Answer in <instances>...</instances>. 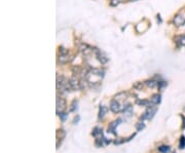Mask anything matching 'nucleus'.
I'll use <instances>...</instances> for the list:
<instances>
[{"label": "nucleus", "instance_id": "f257e3e1", "mask_svg": "<svg viewBox=\"0 0 185 153\" xmlns=\"http://www.w3.org/2000/svg\"><path fill=\"white\" fill-rule=\"evenodd\" d=\"M57 89L61 92H68L72 91L69 84V80L62 75H57Z\"/></svg>", "mask_w": 185, "mask_h": 153}, {"label": "nucleus", "instance_id": "f03ea898", "mask_svg": "<svg viewBox=\"0 0 185 153\" xmlns=\"http://www.w3.org/2000/svg\"><path fill=\"white\" fill-rule=\"evenodd\" d=\"M156 111H157V107H156V105H153V104H151V105H148L147 106V109H146V111L144 112L143 115L141 116V120H144V119H147V120H150L153 118V116L155 115L156 113Z\"/></svg>", "mask_w": 185, "mask_h": 153}, {"label": "nucleus", "instance_id": "7ed1b4c3", "mask_svg": "<svg viewBox=\"0 0 185 153\" xmlns=\"http://www.w3.org/2000/svg\"><path fill=\"white\" fill-rule=\"evenodd\" d=\"M70 56L68 49L64 48L63 46L59 47V63L60 64H66L70 61Z\"/></svg>", "mask_w": 185, "mask_h": 153}, {"label": "nucleus", "instance_id": "20e7f679", "mask_svg": "<svg viewBox=\"0 0 185 153\" xmlns=\"http://www.w3.org/2000/svg\"><path fill=\"white\" fill-rule=\"evenodd\" d=\"M66 107H67L66 100L63 99V98H60V97L57 98V114L59 115L60 113L64 112Z\"/></svg>", "mask_w": 185, "mask_h": 153}, {"label": "nucleus", "instance_id": "39448f33", "mask_svg": "<svg viewBox=\"0 0 185 153\" xmlns=\"http://www.w3.org/2000/svg\"><path fill=\"white\" fill-rule=\"evenodd\" d=\"M109 108H110V110L113 112V113H119L124 107H122V105L121 104V102L114 99V100H112L111 103H110Z\"/></svg>", "mask_w": 185, "mask_h": 153}, {"label": "nucleus", "instance_id": "423d86ee", "mask_svg": "<svg viewBox=\"0 0 185 153\" xmlns=\"http://www.w3.org/2000/svg\"><path fill=\"white\" fill-rule=\"evenodd\" d=\"M173 24L176 27H182L185 25V17L182 14H175L173 17Z\"/></svg>", "mask_w": 185, "mask_h": 153}, {"label": "nucleus", "instance_id": "0eeeda50", "mask_svg": "<svg viewBox=\"0 0 185 153\" xmlns=\"http://www.w3.org/2000/svg\"><path fill=\"white\" fill-rule=\"evenodd\" d=\"M69 84L71 87L72 91H80L81 86H80V80H78L75 77H71L69 79Z\"/></svg>", "mask_w": 185, "mask_h": 153}, {"label": "nucleus", "instance_id": "6e6552de", "mask_svg": "<svg viewBox=\"0 0 185 153\" xmlns=\"http://www.w3.org/2000/svg\"><path fill=\"white\" fill-rule=\"evenodd\" d=\"M95 56H96L97 60L101 63L102 65H105L107 62H108V58L104 55V52H102L101 51H98V49H95Z\"/></svg>", "mask_w": 185, "mask_h": 153}, {"label": "nucleus", "instance_id": "1a4fd4ad", "mask_svg": "<svg viewBox=\"0 0 185 153\" xmlns=\"http://www.w3.org/2000/svg\"><path fill=\"white\" fill-rule=\"evenodd\" d=\"M122 121V119H117L115 120V121H113V122H111V123L109 124V126H108V132L109 133H111V134H113V135H116V133H115V130H116V127L118 126L119 123Z\"/></svg>", "mask_w": 185, "mask_h": 153}, {"label": "nucleus", "instance_id": "9d476101", "mask_svg": "<svg viewBox=\"0 0 185 153\" xmlns=\"http://www.w3.org/2000/svg\"><path fill=\"white\" fill-rule=\"evenodd\" d=\"M174 40H175L176 44H177V45H178L179 47L185 46V34L178 35V36L174 37Z\"/></svg>", "mask_w": 185, "mask_h": 153}, {"label": "nucleus", "instance_id": "9b49d317", "mask_svg": "<svg viewBox=\"0 0 185 153\" xmlns=\"http://www.w3.org/2000/svg\"><path fill=\"white\" fill-rule=\"evenodd\" d=\"M124 116L129 117V118L132 117V115H133V107H132L131 104L124 107Z\"/></svg>", "mask_w": 185, "mask_h": 153}, {"label": "nucleus", "instance_id": "f8f14e48", "mask_svg": "<svg viewBox=\"0 0 185 153\" xmlns=\"http://www.w3.org/2000/svg\"><path fill=\"white\" fill-rule=\"evenodd\" d=\"M161 101V96L159 94H154L152 95L150 98V103L153 105H158Z\"/></svg>", "mask_w": 185, "mask_h": 153}, {"label": "nucleus", "instance_id": "ddd939ff", "mask_svg": "<svg viewBox=\"0 0 185 153\" xmlns=\"http://www.w3.org/2000/svg\"><path fill=\"white\" fill-rule=\"evenodd\" d=\"M107 111H108V108H107L106 106H104V105L100 106V108H99V119H103L105 117V115L107 114Z\"/></svg>", "mask_w": 185, "mask_h": 153}, {"label": "nucleus", "instance_id": "4468645a", "mask_svg": "<svg viewBox=\"0 0 185 153\" xmlns=\"http://www.w3.org/2000/svg\"><path fill=\"white\" fill-rule=\"evenodd\" d=\"M144 84L146 85V86L150 87V89H153L154 86H156L157 85V81H155L154 79H148L144 82Z\"/></svg>", "mask_w": 185, "mask_h": 153}, {"label": "nucleus", "instance_id": "2eb2a0df", "mask_svg": "<svg viewBox=\"0 0 185 153\" xmlns=\"http://www.w3.org/2000/svg\"><path fill=\"white\" fill-rule=\"evenodd\" d=\"M127 92H119L118 95H116V96H115V98H114V99H115V100H117V101H121V100H126V99H127Z\"/></svg>", "mask_w": 185, "mask_h": 153}, {"label": "nucleus", "instance_id": "dca6fc26", "mask_svg": "<svg viewBox=\"0 0 185 153\" xmlns=\"http://www.w3.org/2000/svg\"><path fill=\"white\" fill-rule=\"evenodd\" d=\"M136 104L139 105V106H148V105H150V102L147 101V100H140V99H138L136 101Z\"/></svg>", "mask_w": 185, "mask_h": 153}, {"label": "nucleus", "instance_id": "f3484780", "mask_svg": "<svg viewBox=\"0 0 185 153\" xmlns=\"http://www.w3.org/2000/svg\"><path fill=\"white\" fill-rule=\"evenodd\" d=\"M95 145H96L97 148H101L103 147L105 145V141H104V138H102V139H96V141H95Z\"/></svg>", "mask_w": 185, "mask_h": 153}, {"label": "nucleus", "instance_id": "a211bd4d", "mask_svg": "<svg viewBox=\"0 0 185 153\" xmlns=\"http://www.w3.org/2000/svg\"><path fill=\"white\" fill-rule=\"evenodd\" d=\"M158 151L161 153H168L170 151V147L167 146V145H161V146L158 147Z\"/></svg>", "mask_w": 185, "mask_h": 153}, {"label": "nucleus", "instance_id": "6ab92c4d", "mask_svg": "<svg viewBox=\"0 0 185 153\" xmlns=\"http://www.w3.org/2000/svg\"><path fill=\"white\" fill-rule=\"evenodd\" d=\"M92 135L94 137H96L97 138V136H99V135H102V129H100V127H95L94 130H92Z\"/></svg>", "mask_w": 185, "mask_h": 153}, {"label": "nucleus", "instance_id": "aec40b11", "mask_svg": "<svg viewBox=\"0 0 185 153\" xmlns=\"http://www.w3.org/2000/svg\"><path fill=\"white\" fill-rule=\"evenodd\" d=\"M57 136H60V139L58 140H62V139H64L65 136H66V132H65L64 130H58V132H57Z\"/></svg>", "mask_w": 185, "mask_h": 153}, {"label": "nucleus", "instance_id": "412c9836", "mask_svg": "<svg viewBox=\"0 0 185 153\" xmlns=\"http://www.w3.org/2000/svg\"><path fill=\"white\" fill-rule=\"evenodd\" d=\"M179 148H180V149H184V148H185V137L184 136H182L181 138H180Z\"/></svg>", "mask_w": 185, "mask_h": 153}, {"label": "nucleus", "instance_id": "4be33fe9", "mask_svg": "<svg viewBox=\"0 0 185 153\" xmlns=\"http://www.w3.org/2000/svg\"><path fill=\"white\" fill-rule=\"evenodd\" d=\"M145 129V124L143 123V122H138V123L136 124V130H138V132H140V130H144Z\"/></svg>", "mask_w": 185, "mask_h": 153}, {"label": "nucleus", "instance_id": "5701e85b", "mask_svg": "<svg viewBox=\"0 0 185 153\" xmlns=\"http://www.w3.org/2000/svg\"><path fill=\"white\" fill-rule=\"evenodd\" d=\"M77 104H78L77 100H74L71 104V108H70V110H71V111H75V110H77Z\"/></svg>", "mask_w": 185, "mask_h": 153}, {"label": "nucleus", "instance_id": "b1692460", "mask_svg": "<svg viewBox=\"0 0 185 153\" xmlns=\"http://www.w3.org/2000/svg\"><path fill=\"white\" fill-rule=\"evenodd\" d=\"M122 1H124V0H111V1H110V4H111V6H117L119 3H121Z\"/></svg>", "mask_w": 185, "mask_h": 153}, {"label": "nucleus", "instance_id": "393cba45", "mask_svg": "<svg viewBox=\"0 0 185 153\" xmlns=\"http://www.w3.org/2000/svg\"><path fill=\"white\" fill-rule=\"evenodd\" d=\"M167 82L166 81H158L157 82V86H158V89H164L165 86H167Z\"/></svg>", "mask_w": 185, "mask_h": 153}, {"label": "nucleus", "instance_id": "a878e982", "mask_svg": "<svg viewBox=\"0 0 185 153\" xmlns=\"http://www.w3.org/2000/svg\"><path fill=\"white\" fill-rule=\"evenodd\" d=\"M59 116H60V118H61L62 121H65V120H66V118H67V116H68V115H67L66 113H65V112H62V113H60V114H59Z\"/></svg>", "mask_w": 185, "mask_h": 153}, {"label": "nucleus", "instance_id": "bb28decb", "mask_svg": "<svg viewBox=\"0 0 185 153\" xmlns=\"http://www.w3.org/2000/svg\"><path fill=\"white\" fill-rule=\"evenodd\" d=\"M134 87H135V89H141L142 87H143V84H142L141 82H137L136 84H134Z\"/></svg>", "mask_w": 185, "mask_h": 153}, {"label": "nucleus", "instance_id": "cd10ccee", "mask_svg": "<svg viewBox=\"0 0 185 153\" xmlns=\"http://www.w3.org/2000/svg\"><path fill=\"white\" fill-rule=\"evenodd\" d=\"M79 119H80V117H79V116H77V117H75V118H74V119H73V123H74V124H76V123H77V122H78V121H79Z\"/></svg>", "mask_w": 185, "mask_h": 153}, {"label": "nucleus", "instance_id": "c85d7f7f", "mask_svg": "<svg viewBox=\"0 0 185 153\" xmlns=\"http://www.w3.org/2000/svg\"><path fill=\"white\" fill-rule=\"evenodd\" d=\"M157 22L161 23V16H159V14H157Z\"/></svg>", "mask_w": 185, "mask_h": 153}, {"label": "nucleus", "instance_id": "c756f323", "mask_svg": "<svg viewBox=\"0 0 185 153\" xmlns=\"http://www.w3.org/2000/svg\"><path fill=\"white\" fill-rule=\"evenodd\" d=\"M132 1H133V0H132Z\"/></svg>", "mask_w": 185, "mask_h": 153}]
</instances>
